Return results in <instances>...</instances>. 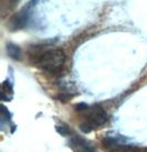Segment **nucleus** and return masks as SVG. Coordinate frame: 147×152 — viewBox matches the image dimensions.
<instances>
[{"label":"nucleus","mask_w":147,"mask_h":152,"mask_svg":"<svg viewBox=\"0 0 147 152\" xmlns=\"http://www.w3.org/2000/svg\"><path fill=\"white\" fill-rule=\"evenodd\" d=\"M37 62L42 70L55 75L63 69L65 55L61 49H49L39 55Z\"/></svg>","instance_id":"f257e3e1"},{"label":"nucleus","mask_w":147,"mask_h":152,"mask_svg":"<svg viewBox=\"0 0 147 152\" xmlns=\"http://www.w3.org/2000/svg\"><path fill=\"white\" fill-rule=\"evenodd\" d=\"M107 121V113L100 106H93L88 109L86 114V122L91 124L93 129L96 127H101Z\"/></svg>","instance_id":"f03ea898"},{"label":"nucleus","mask_w":147,"mask_h":152,"mask_svg":"<svg viewBox=\"0 0 147 152\" xmlns=\"http://www.w3.org/2000/svg\"><path fill=\"white\" fill-rule=\"evenodd\" d=\"M34 1H31V4H29L28 6H25V8L21 10L20 12L14 15L11 20H10V28L12 30H18L25 28V26L28 25L31 16V8L33 6Z\"/></svg>","instance_id":"7ed1b4c3"},{"label":"nucleus","mask_w":147,"mask_h":152,"mask_svg":"<svg viewBox=\"0 0 147 152\" xmlns=\"http://www.w3.org/2000/svg\"><path fill=\"white\" fill-rule=\"evenodd\" d=\"M105 147L112 149V150H130L133 149L134 145L128 143L126 138H123L121 135H107L103 140Z\"/></svg>","instance_id":"20e7f679"},{"label":"nucleus","mask_w":147,"mask_h":152,"mask_svg":"<svg viewBox=\"0 0 147 152\" xmlns=\"http://www.w3.org/2000/svg\"><path fill=\"white\" fill-rule=\"evenodd\" d=\"M12 94V87L8 81H4L2 83V91H1V98L4 101H10Z\"/></svg>","instance_id":"39448f33"},{"label":"nucleus","mask_w":147,"mask_h":152,"mask_svg":"<svg viewBox=\"0 0 147 152\" xmlns=\"http://www.w3.org/2000/svg\"><path fill=\"white\" fill-rule=\"evenodd\" d=\"M7 52L14 60H19L21 58L20 48L18 46H16V45H13V43H9L8 46H7Z\"/></svg>","instance_id":"423d86ee"},{"label":"nucleus","mask_w":147,"mask_h":152,"mask_svg":"<svg viewBox=\"0 0 147 152\" xmlns=\"http://www.w3.org/2000/svg\"><path fill=\"white\" fill-rule=\"evenodd\" d=\"M55 129L58 131V133H60L61 135H67L70 133V130H69V128L65 124H58L55 127Z\"/></svg>","instance_id":"0eeeda50"},{"label":"nucleus","mask_w":147,"mask_h":152,"mask_svg":"<svg viewBox=\"0 0 147 152\" xmlns=\"http://www.w3.org/2000/svg\"><path fill=\"white\" fill-rule=\"evenodd\" d=\"M10 117H11V113L9 112L6 107H1V118L2 120H10Z\"/></svg>","instance_id":"6e6552de"},{"label":"nucleus","mask_w":147,"mask_h":152,"mask_svg":"<svg viewBox=\"0 0 147 152\" xmlns=\"http://www.w3.org/2000/svg\"><path fill=\"white\" fill-rule=\"evenodd\" d=\"M81 130L83 131L84 133H90V132L93 130V127L85 121V122H83L82 124H81Z\"/></svg>","instance_id":"1a4fd4ad"},{"label":"nucleus","mask_w":147,"mask_h":152,"mask_svg":"<svg viewBox=\"0 0 147 152\" xmlns=\"http://www.w3.org/2000/svg\"><path fill=\"white\" fill-rule=\"evenodd\" d=\"M75 108L77 111H85V110H88L90 107H88L86 103H80V104H76Z\"/></svg>","instance_id":"9d476101"}]
</instances>
